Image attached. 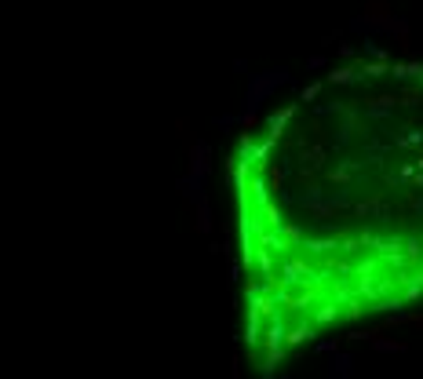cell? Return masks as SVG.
Here are the masks:
<instances>
[{
	"label": "cell",
	"instance_id": "6da1fadb",
	"mask_svg": "<svg viewBox=\"0 0 423 379\" xmlns=\"http://www.w3.org/2000/svg\"><path fill=\"white\" fill-rule=\"evenodd\" d=\"M223 179L255 372L423 307V59L329 66L234 139Z\"/></svg>",
	"mask_w": 423,
	"mask_h": 379
}]
</instances>
